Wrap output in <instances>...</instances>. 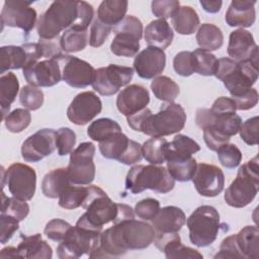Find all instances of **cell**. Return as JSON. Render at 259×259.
<instances>
[{
	"label": "cell",
	"mask_w": 259,
	"mask_h": 259,
	"mask_svg": "<svg viewBox=\"0 0 259 259\" xmlns=\"http://www.w3.org/2000/svg\"><path fill=\"white\" fill-rule=\"evenodd\" d=\"M186 113L184 108L174 102L163 104L160 110L151 113L142 126V133L150 137H165L179 133L185 125Z\"/></svg>",
	"instance_id": "ba28073f"
},
{
	"label": "cell",
	"mask_w": 259,
	"mask_h": 259,
	"mask_svg": "<svg viewBox=\"0 0 259 259\" xmlns=\"http://www.w3.org/2000/svg\"><path fill=\"white\" fill-rule=\"evenodd\" d=\"M125 0H104L97 10V19L108 26H116L125 17L127 10Z\"/></svg>",
	"instance_id": "f546056e"
},
{
	"label": "cell",
	"mask_w": 259,
	"mask_h": 259,
	"mask_svg": "<svg viewBox=\"0 0 259 259\" xmlns=\"http://www.w3.org/2000/svg\"><path fill=\"white\" fill-rule=\"evenodd\" d=\"M76 143V134L70 127H61L56 132V147L60 156L72 153Z\"/></svg>",
	"instance_id": "f907efd6"
},
{
	"label": "cell",
	"mask_w": 259,
	"mask_h": 259,
	"mask_svg": "<svg viewBox=\"0 0 259 259\" xmlns=\"http://www.w3.org/2000/svg\"><path fill=\"white\" fill-rule=\"evenodd\" d=\"M210 110L215 115H223V114L236 113L237 108H236L235 101L232 98L222 96L215 99Z\"/></svg>",
	"instance_id": "6125c7cd"
},
{
	"label": "cell",
	"mask_w": 259,
	"mask_h": 259,
	"mask_svg": "<svg viewBox=\"0 0 259 259\" xmlns=\"http://www.w3.org/2000/svg\"><path fill=\"white\" fill-rule=\"evenodd\" d=\"M258 125L259 117L253 116L244 121L238 133H240L241 139L249 146H254L258 144Z\"/></svg>",
	"instance_id": "f5cc1de1"
},
{
	"label": "cell",
	"mask_w": 259,
	"mask_h": 259,
	"mask_svg": "<svg viewBox=\"0 0 259 259\" xmlns=\"http://www.w3.org/2000/svg\"><path fill=\"white\" fill-rule=\"evenodd\" d=\"M160 202L155 198L140 200L135 206V213L144 221H151L159 211Z\"/></svg>",
	"instance_id": "6f0895ef"
},
{
	"label": "cell",
	"mask_w": 259,
	"mask_h": 259,
	"mask_svg": "<svg viewBox=\"0 0 259 259\" xmlns=\"http://www.w3.org/2000/svg\"><path fill=\"white\" fill-rule=\"evenodd\" d=\"M195 121L201 130L211 127L229 138L235 136L242 124V118L240 115L236 113L215 115L209 108L197 109Z\"/></svg>",
	"instance_id": "ffe728a7"
},
{
	"label": "cell",
	"mask_w": 259,
	"mask_h": 259,
	"mask_svg": "<svg viewBox=\"0 0 259 259\" xmlns=\"http://www.w3.org/2000/svg\"><path fill=\"white\" fill-rule=\"evenodd\" d=\"M151 89L156 98L166 102H173L179 94V86L167 76L154 78Z\"/></svg>",
	"instance_id": "b9f144b4"
},
{
	"label": "cell",
	"mask_w": 259,
	"mask_h": 259,
	"mask_svg": "<svg viewBox=\"0 0 259 259\" xmlns=\"http://www.w3.org/2000/svg\"><path fill=\"white\" fill-rule=\"evenodd\" d=\"M196 40L200 49L205 51L219 50L224 44L222 30L214 24L203 23L199 26L196 33Z\"/></svg>",
	"instance_id": "8d00e7d4"
},
{
	"label": "cell",
	"mask_w": 259,
	"mask_h": 259,
	"mask_svg": "<svg viewBox=\"0 0 259 259\" xmlns=\"http://www.w3.org/2000/svg\"><path fill=\"white\" fill-rule=\"evenodd\" d=\"M19 221L16 220L15 218L1 213L0 217V227H1V232H0V242L1 244L7 243L12 235L18 230Z\"/></svg>",
	"instance_id": "680465c9"
},
{
	"label": "cell",
	"mask_w": 259,
	"mask_h": 259,
	"mask_svg": "<svg viewBox=\"0 0 259 259\" xmlns=\"http://www.w3.org/2000/svg\"><path fill=\"white\" fill-rule=\"evenodd\" d=\"M6 182L12 196L30 200L35 192L36 173L33 168L22 163H14L5 171L2 168V187Z\"/></svg>",
	"instance_id": "8fae6325"
},
{
	"label": "cell",
	"mask_w": 259,
	"mask_h": 259,
	"mask_svg": "<svg viewBox=\"0 0 259 259\" xmlns=\"http://www.w3.org/2000/svg\"><path fill=\"white\" fill-rule=\"evenodd\" d=\"M155 237L156 232L152 225L135 220V218L124 219L101 232L99 244L89 257H119L127 250H141L149 247Z\"/></svg>",
	"instance_id": "6da1fadb"
},
{
	"label": "cell",
	"mask_w": 259,
	"mask_h": 259,
	"mask_svg": "<svg viewBox=\"0 0 259 259\" xmlns=\"http://www.w3.org/2000/svg\"><path fill=\"white\" fill-rule=\"evenodd\" d=\"M175 180L167 168L157 165H135L125 177V188L132 193H140L151 189L159 193H167L174 188Z\"/></svg>",
	"instance_id": "5b68a950"
},
{
	"label": "cell",
	"mask_w": 259,
	"mask_h": 259,
	"mask_svg": "<svg viewBox=\"0 0 259 259\" xmlns=\"http://www.w3.org/2000/svg\"><path fill=\"white\" fill-rule=\"evenodd\" d=\"M217 152L220 163L229 169H233L239 166L242 160V153L240 149L234 144H226L222 146Z\"/></svg>",
	"instance_id": "681fc988"
},
{
	"label": "cell",
	"mask_w": 259,
	"mask_h": 259,
	"mask_svg": "<svg viewBox=\"0 0 259 259\" xmlns=\"http://www.w3.org/2000/svg\"><path fill=\"white\" fill-rule=\"evenodd\" d=\"M19 90V82L14 73L8 72L0 77V106L1 118L4 119L9 112L11 103Z\"/></svg>",
	"instance_id": "e575fe53"
},
{
	"label": "cell",
	"mask_w": 259,
	"mask_h": 259,
	"mask_svg": "<svg viewBox=\"0 0 259 259\" xmlns=\"http://www.w3.org/2000/svg\"><path fill=\"white\" fill-rule=\"evenodd\" d=\"M82 207L86 211L79 218L76 226L90 231L101 233L103 226L113 223L118 215V203L113 202L96 185L88 186V195Z\"/></svg>",
	"instance_id": "3957f363"
},
{
	"label": "cell",
	"mask_w": 259,
	"mask_h": 259,
	"mask_svg": "<svg viewBox=\"0 0 259 259\" xmlns=\"http://www.w3.org/2000/svg\"><path fill=\"white\" fill-rule=\"evenodd\" d=\"M60 63L62 79L74 88H85L92 85L95 77V69L86 61L70 55H61Z\"/></svg>",
	"instance_id": "2e32d148"
},
{
	"label": "cell",
	"mask_w": 259,
	"mask_h": 259,
	"mask_svg": "<svg viewBox=\"0 0 259 259\" xmlns=\"http://www.w3.org/2000/svg\"><path fill=\"white\" fill-rule=\"evenodd\" d=\"M166 65V55L163 50L147 47L134 60V69L143 79H152L160 75Z\"/></svg>",
	"instance_id": "44dd1931"
},
{
	"label": "cell",
	"mask_w": 259,
	"mask_h": 259,
	"mask_svg": "<svg viewBox=\"0 0 259 259\" xmlns=\"http://www.w3.org/2000/svg\"><path fill=\"white\" fill-rule=\"evenodd\" d=\"M230 94L239 110L251 109L258 103V92L253 87L240 89Z\"/></svg>",
	"instance_id": "c3c4849f"
},
{
	"label": "cell",
	"mask_w": 259,
	"mask_h": 259,
	"mask_svg": "<svg viewBox=\"0 0 259 259\" xmlns=\"http://www.w3.org/2000/svg\"><path fill=\"white\" fill-rule=\"evenodd\" d=\"M200 5L202 8L208 12V13H217L221 10L223 2L221 0H215V1H208V0H201Z\"/></svg>",
	"instance_id": "e7e4bbea"
},
{
	"label": "cell",
	"mask_w": 259,
	"mask_h": 259,
	"mask_svg": "<svg viewBox=\"0 0 259 259\" xmlns=\"http://www.w3.org/2000/svg\"><path fill=\"white\" fill-rule=\"evenodd\" d=\"M167 170L174 180L186 182L192 179L197 163L193 157H166Z\"/></svg>",
	"instance_id": "d6a6232c"
},
{
	"label": "cell",
	"mask_w": 259,
	"mask_h": 259,
	"mask_svg": "<svg viewBox=\"0 0 259 259\" xmlns=\"http://www.w3.org/2000/svg\"><path fill=\"white\" fill-rule=\"evenodd\" d=\"M115 34L110 44V51L119 57H135L140 50L139 40L143 35V23L134 16H125L120 23L113 27Z\"/></svg>",
	"instance_id": "30bf717a"
},
{
	"label": "cell",
	"mask_w": 259,
	"mask_h": 259,
	"mask_svg": "<svg viewBox=\"0 0 259 259\" xmlns=\"http://www.w3.org/2000/svg\"><path fill=\"white\" fill-rule=\"evenodd\" d=\"M70 184L72 183L67 168H58L45 175L41 182V191L46 197L57 198Z\"/></svg>",
	"instance_id": "1f68e13d"
},
{
	"label": "cell",
	"mask_w": 259,
	"mask_h": 259,
	"mask_svg": "<svg viewBox=\"0 0 259 259\" xmlns=\"http://www.w3.org/2000/svg\"><path fill=\"white\" fill-rule=\"evenodd\" d=\"M100 234L77 226L72 227L57 248L58 257L75 259L83 255L90 256L99 244Z\"/></svg>",
	"instance_id": "9c48e42d"
},
{
	"label": "cell",
	"mask_w": 259,
	"mask_h": 259,
	"mask_svg": "<svg viewBox=\"0 0 259 259\" xmlns=\"http://www.w3.org/2000/svg\"><path fill=\"white\" fill-rule=\"evenodd\" d=\"M156 235L178 233L186 223V217L180 207L174 205L164 206L151 220Z\"/></svg>",
	"instance_id": "d4e9b609"
},
{
	"label": "cell",
	"mask_w": 259,
	"mask_h": 259,
	"mask_svg": "<svg viewBox=\"0 0 259 259\" xmlns=\"http://www.w3.org/2000/svg\"><path fill=\"white\" fill-rule=\"evenodd\" d=\"M203 140L209 150L218 151L222 146L229 143L230 138L211 127H208L203 130Z\"/></svg>",
	"instance_id": "91938a15"
},
{
	"label": "cell",
	"mask_w": 259,
	"mask_h": 259,
	"mask_svg": "<svg viewBox=\"0 0 259 259\" xmlns=\"http://www.w3.org/2000/svg\"><path fill=\"white\" fill-rule=\"evenodd\" d=\"M171 19L174 29L183 35L194 33L199 25L198 14L190 6H180Z\"/></svg>",
	"instance_id": "836d02e7"
},
{
	"label": "cell",
	"mask_w": 259,
	"mask_h": 259,
	"mask_svg": "<svg viewBox=\"0 0 259 259\" xmlns=\"http://www.w3.org/2000/svg\"><path fill=\"white\" fill-rule=\"evenodd\" d=\"M56 131L41 128L29 136L21 146V156L26 162H38L56 149Z\"/></svg>",
	"instance_id": "ac0fdd59"
},
{
	"label": "cell",
	"mask_w": 259,
	"mask_h": 259,
	"mask_svg": "<svg viewBox=\"0 0 259 259\" xmlns=\"http://www.w3.org/2000/svg\"><path fill=\"white\" fill-rule=\"evenodd\" d=\"M74 25L82 27L79 1H54L39 16L36 22V31L41 39H55L60 32Z\"/></svg>",
	"instance_id": "7a4b0ae2"
},
{
	"label": "cell",
	"mask_w": 259,
	"mask_h": 259,
	"mask_svg": "<svg viewBox=\"0 0 259 259\" xmlns=\"http://www.w3.org/2000/svg\"><path fill=\"white\" fill-rule=\"evenodd\" d=\"M200 150V146L191 138L178 134L174 137L172 142L167 145L166 157H192L193 154Z\"/></svg>",
	"instance_id": "ab89813d"
},
{
	"label": "cell",
	"mask_w": 259,
	"mask_h": 259,
	"mask_svg": "<svg viewBox=\"0 0 259 259\" xmlns=\"http://www.w3.org/2000/svg\"><path fill=\"white\" fill-rule=\"evenodd\" d=\"M71 228L72 226L69 223L61 219H54L46 225L44 232L50 240L61 242Z\"/></svg>",
	"instance_id": "db71d44e"
},
{
	"label": "cell",
	"mask_w": 259,
	"mask_h": 259,
	"mask_svg": "<svg viewBox=\"0 0 259 259\" xmlns=\"http://www.w3.org/2000/svg\"><path fill=\"white\" fill-rule=\"evenodd\" d=\"M118 132H121L120 125L115 120L107 117L98 118L92 121L87 128V135L89 138L99 143Z\"/></svg>",
	"instance_id": "60d3db41"
},
{
	"label": "cell",
	"mask_w": 259,
	"mask_h": 259,
	"mask_svg": "<svg viewBox=\"0 0 259 259\" xmlns=\"http://www.w3.org/2000/svg\"><path fill=\"white\" fill-rule=\"evenodd\" d=\"M173 37L170 24L163 18L151 21L145 28V40L150 47L164 50L171 45Z\"/></svg>",
	"instance_id": "4316f807"
},
{
	"label": "cell",
	"mask_w": 259,
	"mask_h": 259,
	"mask_svg": "<svg viewBox=\"0 0 259 259\" xmlns=\"http://www.w3.org/2000/svg\"><path fill=\"white\" fill-rule=\"evenodd\" d=\"M130 143V139L122 133L118 132L108 139L99 143V151L106 159L119 160L125 152Z\"/></svg>",
	"instance_id": "74e56055"
},
{
	"label": "cell",
	"mask_w": 259,
	"mask_h": 259,
	"mask_svg": "<svg viewBox=\"0 0 259 259\" xmlns=\"http://www.w3.org/2000/svg\"><path fill=\"white\" fill-rule=\"evenodd\" d=\"M191 180L196 191L205 197L219 195L225 185V175L222 169L206 163L197 164L196 171Z\"/></svg>",
	"instance_id": "d6986e66"
},
{
	"label": "cell",
	"mask_w": 259,
	"mask_h": 259,
	"mask_svg": "<svg viewBox=\"0 0 259 259\" xmlns=\"http://www.w3.org/2000/svg\"><path fill=\"white\" fill-rule=\"evenodd\" d=\"M152 13L163 19L172 17L173 14L180 7V3L177 0H155L151 4Z\"/></svg>",
	"instance_id": "9f6ffc18"
},
{
	"label": "cell",
	"mask_w": 259,
	"mask_h": 259,
	"mask_svg": "<svg viewBox=\"0 0 259 259\" xmlns=\"http://www.w3.org/2000/svg\"><path fill=\"white\" fill-rule=\"evenodd\" d=\"M149 102L150 94L148 89L138 84L126 86L116 97V107L126 117L146 108Z\"/></svg>",
	"instance_id": "7402d4cb"
},
{
	"label": "cell",
	"mask_w": 259,
	"mask_h": 259,
	"mask_svg": "<svg viewBox=\"0 0 259 259\" xmlns=\"http://www.w3.org/2000/svg\"><path fill=\"white\" fill-rule=\"evenodd\" d=\"M189 230V239L197 247H206L212 244L222 228L220 214L211 205L198 206L186 220Z\"/></svg>",
	"instance_id": "52a82bcc"
},
{
	"label": "cell",
	"mask_w": 259,
	"mask_h": 259,
	"mask_svg": "<svg viewBox=\"0 0 259 259\" xmlns=\"http://www.w3.org/2000/svg\"><path fill=\"white\" fill-rule=\"evenodd\" d=\"M19 101L23 107L29 110H36L44 103V93L35 86L25 85L20 90Z\"/></svg>",
	"instance_id": "7dc6e473"
},
{
	"label": "cell",
	"mask_w": 259,
	"mask_h": 259,
	"mask_svg": "<svg viewBox=\"0 0 259 259\" xmlns=\"http://www.w3.org/2000/svg\"><path fill=\"white\" fill-rule=\"evenodd\" d=\"M101 110L100 98L92 91H84L73 98L67 109V116L71 122L84 125L97 116Z\"/></svg>",
	"instance_id": "e0dca14e"
},
{
	"label": "cell",
	"mask_w": 259,
	"mask_h": 259,
	"mask_svg": "<svg viewBox=\"0 0 259 259\" xmlns=\"http://www.w3.org/2000/svg\"><path fill=\"white\" fill-rule=\"evenodd\" d=\"M154 244L161 252L165 253L167 259H201L203 257L197 250L182 245L180 236L177 233L156 235Z\"/></svg>",
	"instance_id": "cb8c5ba5"
},
{
	"label": "cell",
	"mask_w": 259,
	"mask_h": 259,
	"mask_svg": "<svg viewBox=\"0 0 259 259\" xmlns=\"http://www.w3.org/2000/svg\"><path fill=\"white\" fill-rule=\"evenodd\" d=\"M152 113L151 109L149 108H144L130 116L126 117V121L127 124L132 127V130L136 131V132H141L142 131V126L144 124V121L146 120V118Z\"/></svg>",
	"instance_id": "be15d7a7"
},
{
	"label": "cell",
	"mask_w": 259,
	"mask_h": 259,
	"mask_svg": "<svg viewBox=\"0 0 259 259\" xmlns=\"http://www.w3.org/2000/svg\"><path fill=\"white\" fill-rule=\"evenodd\" d=\"M1 202V213L9 214L19 222L23 221L29 212V205L25 200H21L14 196L7 197L4 192H2Z\"/></svg>",
	"instance_id": "f6af8a7d"
},
{
	"label": "cell",
	"mask_w": 259,
	"mask_h": 259,
	"mask_svg": "<svg viewBox=\"0 0 259 259\" xmlns=\"http://www.w3.org/2000/svg\"><path fill=\"white\" fill-rule=\"evenodd\" d=\"M242 259H257L259 256V231L256 226H246L234 235Z\"/></svg>",
	"instance_id": "f1b7e54d"
},
{
	"label": "cell",
	"mask_w": 259,
	"mask_h": 259,
	"mask_svg": "<svg viewBox=\"0 0 259 259\" xmlns=\"http://www.w3.org/2000/svg\"><path fill=\"white\" fill-rule=\"evenodd\" d=\"M22 240L18 244L17 252L19 258H39L51 259L53 251L51 246L41 239L40 234L31 236H21Z\"/></svg>",
	"instance_id": "83f0119b"
},
{
	"label": "cell",
	"mask_w": 259,
	"mask_h": 259,
	"mask_svg": "<svg viewBox=\"0 0 259 259\" xmlns=\"http://www.w3.org/2000/svg\"><path fill=\"white\" fill-rule=\"evenodd\" d=\"M95 146L91 142L81 143L70 155L67 167L69 179L75 185H88L95 178V164L93 157Z\"/></svg>",
	"instance_id": "7c38bea8"
},
{
	"label": "cell",
	"mask_w": 259,
	"mask_h": 259,
	"mask_svg": "<svg viewBox=\"0 0 259 259\" xmlns=\"http://www.w3.org/2000/svg\"><path fill=\"white\" fill-rule=\"evenodd\" d=\"M112 27L102 23L97 18L93 21L91 28H90V37H89V45L93 48L101 47L109 33L111 32Z\"/></svg>",
	"instance_id": "11a10c76"
},
{
	"label": "cell",
	"mask_w": 259,
	"mask_h": 259,
	"mask_svg": "<svg viewBox=\"0 0 259 259\" xmlns=\"http://www.w3.org/2000/svg\"><path fill=\"white\" fill-rule=\"evenodd\" d=\"M88 42V30L75 25L65 30L60 37V46L67 53L80 52L86 48Z\"/></svg>",
	"instance_id": "d590c367"
},
{
	"label": "cell",
	"mask_w": 259,
	"mask_h": 259,
	"mask_svg": "<svg viewBox=\"0 0 259 259\" xmlns=\"http://www.w3.org/2000/svg\"><path fill=\"white\" fill-rule=\"evenodd\" d=\"M133 76V68L109 64L95 71L92 87L100 95L110 96L115 94L120 87L127 85Z\"/></svg>",
	"instance_id": "4fadbf2b"
},
{
	"label": "cell",
	"mask_w": 259,
	"mask_h": 259,
	"mask_svg": "<svg viewBox=\"0 0 259 259\" xmlns=\"http://www.w3.org/2000/svg\"><path fill=\"white\" fill-rule=\"evenodd\" d=\"M194 59V72L202 76L214 75L218 59L213 54L202 49H196L192 52Z\"/></svg>",
	"instance_id": "ee69618b"
},
{
	"label": "cell",
	"mask_w": 259,
	"mask_h": 259,
	"mask_svg": "<svg viewBox=\"0 0 259 259\" xmlns=\"http://www.w3.org/2000/svg\"><path fill=\"white\" fill-rule=\"evenodd\" d=\"M255 0H233L226 12V22L230 26L250 27L256 19Z\"/></svg>",
	"instance_id": "484cf974"
},
{
	"label": "cell",
	"mask_w": 259,
	"mask_h": 259,
	"mask_svg": "<svg viewBox=\"0 0 259 259\" xmlns=\"http://www.w3.org/2000/svg\"><path fill=\"white\" fill-rule=\"evenodd\" d=\"M28 65V55L23 46H4L0 48V73L23 69Z\"/></svg>",
	"instance_id": "4dcf8cb0"
},
{
	"label": "cell",
	"mask_w": 259,
	"mask_h": 259,
	"mask_svg": "<svg viewBox=\"0 0 259 259\" xmlns=\"http://www.w3.org/2000/svg\"><path fill=\"white\" fill-rule=\"evenodd\" d=\"M143 155H142V146L133 140H130L128 146L123 153V155L119 158L118 162L124 164V165H133L139 161H141Z\"/></svg>",
	"instance_id": "94428289"
},
{
	"label": "cell",
	"mask_w": 259,
	"mask_h": 259,
	"mask_svg": "<svg viewBox=\"0 0 259 259\" xmlns=\"http://www.w3.org/2000/svg\"><path fill=\"white\" fill-rule=\"evenodd\" d=\"M26 82L35 87H52L62 79L60 56L42 59L22 69Z\"/></svg>",
	"instance_id": "9a60e30c"
},
{
	"label": "cell",
	"mask_w": 259,
	"mask_h": 259,
	"mask_svg": "<svg viewBox=\"0 0 259 259\" xmlns=\"http://www.w3.org/2000/svg\"><path fill=\"white\" fill-rule=\"evenodd\" d=\"M168 142L163 137H152L142 146V155L153 165L163 164L166 161Z\"/></svg>",
	"instance_id": "f35d334b"
},
{
	"label": "cell",
	"mask_w": 259,
	"mask_h": 259,
	"mask_svg": "<svg viewBox=\"0 0 259 259\" xmlns=\"http://www.w3.org/2000/svg\"><path fill=\"white\" fill-rule=\"evenodd\" d=\"M88 195V186L70 184L59 196V205L65 209H75L84 203Z\"/></svg>",
	"instance_id": "7bdbcfd3"
},
{
	"label": "cell",
	"mask_w": 259,
	"mask_h": 259,
	"mask_svg": "<svg viewBox=\"0 0 259 259\" xmlns=\"http://www.w3.org/2000/svg\"><path fill=\"white\" fill-rule=\"evenodd\" d=\"M173 68L178 75L183 77H188L195 73L192 52L183 51L178 53L173 59Z\"/></svg>",
	"instance_id": "816d5d0a"
},
{
	"label": "cell",
	"mask_w": 259,
	"mask_h": 259,
	"mask_svg": "<svg viewBox=\"0 0 259 259\" xmlns=\"http://www.w3.org/2000/svg\"><path fill=\"white\" fill-rule=\"evenodd\" d=\"M214 76L224 83L230 93L250 88L258 79V56L241 62L221 58L218 60Z\"/></svg>",
	"instance_id": "277c9868"
},
{
	"label": "cell",
	"mask_w": 259,
	"mask_h": 259,
	"mask_svg": "<svg viewBox=\"0 0 259 259\" xmlns=\"http://www.w3.org/2000/svg\"><path fill=\"white\" fill-rule=\"evenodd\" d=\"M228 55L236 62L258 56V47L252 33L244 28L232 31L229 37Z\"/></svg>",
	"instance_id": "603a6c76"
},
{
	"label": "cell",
	"mask_w": 259,
	"mask_h": 259,
	"mask_svg": "<svg viewBox=\"0 0 259 259\" xmlns=\"http://www.w3.org/2000/svg\"><path fill=\"white\" fill-rule=\"evenodd\" d=\"M258 189L259 159L255 156L239 168L237 177L225 191V200L230 206L241 208L255 198Z\"/></svg>",
	"instance_id": "8992f818"
},
{
	"label": "cell",
	"mask_w": 259,
	"mask_h": 259,
	"mask_svg": "<svg viewBox=\"0 0 259 259\" xmlns=\"http://www.w3.org/2000/svg\"><path fill=\"white\" fill-rule=\"evenodd\" d=\"M31 120V115L24 108H16L9 112L4 118L6 128L11 133H20L25 130Z\"/></svg>",
	"instance_id": "bcb514c9"
},
{
	"label": "cell",
	"mask_w": 259,
	"mask_h": 259,
	"mask_svg": "<svg viewBox=\"0 0 259 259\" xmlns=\"http://www.w3.org/2000/svg\"><path fill=\"white\" fill-rule=\"evenodd\" d=\"M0 258H19L17 248L12 246L3 248L0 252Z\"/></svg>",
	"instance_id": "03108f58"
},
{
	"label": "cell",
	"mask_w": 259,
	"mask_h": 259,
	"mask_svg": "<svg viewBox=\"0 0 259 259\" xmlns=\"http://www.w3.org/2000/svg\"><path fill=\"white\" fill-rule=\"evenodd\" d=\"M31 2L20 0H8L4 2L1 11V24L10 27H18L23 30L25 37L33 29L37 13L32 8Z\"/></svg>",
	"instance_id": "5bb4252c"
}]
</instances>
